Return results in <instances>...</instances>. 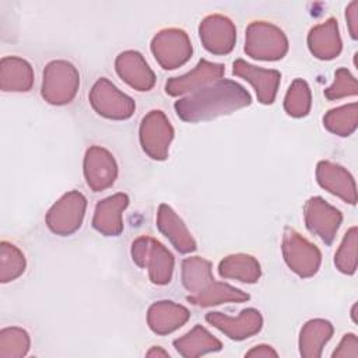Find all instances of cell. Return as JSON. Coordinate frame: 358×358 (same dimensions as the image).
Segmentation results:
<instances>
[{"instance_id":"12","label":"cell","mask_w":358,"mask_h":358,"mask_svg":"<svg viewBox=\"0 0 358 358\" xmlns=\"http://www.w3.org/2000/svg\"><path fill=\"white\" fill-rule=\"evenodd\" d=\"M199 36L206 50L213 55H228L236 42V28L231 18L222 14H211L199 25Z\"/></svg>"},{"instance_id":"19","label":"cell","mask_w":358,"mask_h":358,"mask_svg":"<svg viewBox=\"0 0 358 358\" xmlns=\"http://www.w3.org/2000/svg\"><path fill=\"white\" fill-rule=\"evenodd\" d=\"M157 227L175 249L180 253H190L197 249V243L183 220L168 204H159L157 213Z\"/></svg>"},{"instance_id":"9","label":"cell","mask_w":358,"mask_h":358,"mask_svg":"<svg viewBox=\"0 0 358 358\" xmlns=\"http://www.w3.org/2000/svg\"><path fill=\"white\" fill-rule=\"evenodd\" d=\"M151 52L162 69L175 70L192 57L193 46L183 29L165 28L154 35Z\"/></svg>"},{"instance_id":"15","label":"cell","mask_w":358,"mask_h":358,"mask_svg":"<svg viewBox=\"0 0 358 358\" xmlns=\"http://www.w3.org/2000/svg\"><path fill=\"white\" fill-rule=\"evenodd\" d=\"M232 73L246 80L255 88L257 101L260 103L270 105L274 102L281 81L280 71L257 67L245 62L243 59H236L232 64Z\"/></svg>"},{"instance_id":"25","label":"cell","mask_w":358,"mask_h":358,"mask_svg":"<svg viewBox=\"0 0 358 358\" xmlns=\"http://www.w3.org/2000/svg\"><path fill=\"white\" fill-rule=\"evenodd\" d=\"M218 274L222 278H232L241 282L253 284L262 275L260 263L252 255L236 253L225 256L218 264Z\"/></svg>"},{"instance_id":"23","label":"cell","mask_w":358,"mask_h":358,"mask_svg":"<svg viewBox=\"0 0 358 358\" xmlns=\"http://www.w3.org/2000/svg\"><path fill=\"white\" fill-rule=\"evenodd\" d=\"M173 347L179 355L185 358H194L220 351L222 348V343L201 324H196L190 331L179 338H175Z\"/></svg>"},{"instance_id":"35","label":"cell","mask_w":358,"mask_h":358,"mask_svg":"<svg viewBox=\"0 0 358 358\" xmlns=\"http://www.w3.org/2000/svg\"><path fill=\"white\" fill-rule=\"evenodd\" d=\"M345 20L352 39L358 38V1H351L345 8Z\"/></svg>"},{"instance_id":"34","label":"cell","mask_w":358,"mask_h":358,"mask_svg":"<svg viewBox=\"0 0 358 358\" xmlns=\"http://www.w3.org/2000/svg\"><path fill=\"white\" fill-rule=\"evenodd\" d=\"M333 358H357L358 357V338L354 333H347L343 336L337 348L331 354Z\"/></svg>"},{"instance_id":"17","label":"cell","mask_w":358,"mask_h":358,"mask_svg":"<svg viewBox=\"0 0 358 358\" xmlns=\"http://www.w3.org/2000/svg\"><path fill=\"white\" fill-rule=\"evenodd\" d=\"M117 76L137 91H150L155 84V74L137 50H124L115 60Z\"/></svg>"},{"instance_id":"21","label":"cell","mask_w":358,"mask_h":358,"mask_svg":"<svg viewBox=\"0 0 358 358\" xmlns=\"http://www.w3.org/2000/svg\"><path fill=\"white\" fill-rule=\"evenodd\" d=\"M308 48L320 60L337 57L343 49L337 20L330 17L322 24L312 27L308 34Z\"/></svg>"},{"instance_id":"24","label":"cell","mask_w":358,"mask_h":358,"mask_svg":"<svg viewBox=\"0 0 358 358\" xmlns=\"http://www.w3.org/2000/svg\"><path fill=\"white\" fill-rule=\"evenodd\" d=\"M333 324L324 319L308 320L299 331V354L305 358H317L333 336Z\"/></svg>"},{"instance_id":"5","label":"cell","mask_w":358,"mask_h":358,"mask_svg":"<svg viewBox=\"0 0 358 358\" xmlns=\"http://www.w3.org/2000/svg\"><path fill=\"white\" fill-rule=\"evenodd\" d=\"M281 249L287 266L301 278L312 277L319 271L322 263L320 250L294 228L285 227Z\"/></svg>"},{"instance_id":"2","label":"cell","mask_w":358,"mask_h":358,"mask_svg":"<svg viewBox=\"0 0 358 358\" xmlns=\"http://www.w3.org/2000/svg\"><path fill=\"white\" fill-rule=\"evenodd\" d=\"M131 259L141 267L148 270L150 281L155 285L169 284L173 274L175 259L172 253L152 236H138L131 243Z\"/></svg>"},{"instance_id":"4","label":"cell","mask_w":358,"mask_h":358,"mask_svg":"<svg viewBox=\"0 0 358 358\" xmlns=\"http://www.w3.org/2000/svg\"><path fill=\"white\" fill-rule=\"evenodd\" d=\"M80 87V73L67 60H53L46 64L42 77V98L52 105L70 103Z\"/></svg>"},{"instance_id":"7","label":"cell","mask_w":358,"mask_h":358,"mask_svg":"<svg viewBox=\"0 0 358 358\" xmlns=\"http://www.w3.org/2000/svg\"><path fill=\"white\" fill-rule=\"evenodd\" d=\"M90 103L92 109L106 119L126 120L131 117L136 103L133 98L120 91L106 77H101L92 85L90 95Z\"/></svg>"},{"instance_id":"29","label":"cell","mask_w":358,"mask_h":358,"mask_svg":"<svg viewBox=\"0 0 358 358\" xmlns=\"http://www.w3.org/2000/svg\"><path fill=\"white\" fill-rule=\"evenodd\" d=\"M312 106V94L308 83L302 78H295L289 85L285 98L284 109L292 117H303Z\"/></svg>"},{"instance_id":"3","label":"cell","mask_w":358,"mask_h":358,"mask_svg":"<svg viewBox=\"0 0 358 358\" xmlns=\"http://www.w3.org/2000/svg\"><path fill=\"white\" fill-rule=\"evenodd\" d=\"M288 52V39L281 28L267 21H253L245 34V53L256 60H280Z\"/></svg>"},{"instance_id":"18","label":"cell","mask_w":358,"mask_h":358,"mask_svg":"<svg viewBox=\"0 0 358 358\" xmlns=\"http://www.w3.org/2000/svg\"><path fill=\"white\" fill-rule=\"evenodd\" d=\"M126 193H115L99 200L94 210L92 227L105 236H119L123 231V211L129 206Z\"/></svg>"},{"instance_id":"1","label":"cell","mask_w":358,"mask_h":358,"mask_svg":"<svg viewBox=\"0 0 358 358\" xmlns=\"http://www.w3.org/2000/svg\"><path fill=\"white\" fill-rule=\"evenodd\" d=\"M250 103L252 96L249 91L239 83L232 80H218L179 98L173 103V108L178 117L183 122L197 123L229 115Z\"/></svg>"},{"instance_id":"6","label":"cell","mask_w":358,"mask_h":358,"mask_svg":"<svg viewBox=\"0 0 358 358\" xmlns=\"http://www.w3.org/2000/svg\"><path fill=\"white\" fill-rule=\"evenodd\" d=\"M87 208V199L78 190L64 193L46 213V227L59 236H69L80 229Z\"/></svg>"},{"instance_id":"10","label":"cell","mask_w":358,"mask_h":358,"mask_svg":"<svg viewBox=\"0 0 358 358\" xmlns=\"http://www.w3.org/2000/svg\"><path fill=\"white\" fill-rule=\"evenodd\" d=\"M303 218L308 231L319 236L326 245H330L343 222V214L338 208L329 204L320 196L310 197L303 206Z\"/></svg>"},{"instance_id":"33","label":"cell","mask_w":358,"mask_h":358,"mask_svg":"<svg viewBox=\"0 0 358 358\" xmlns=\"http://www.w3.org/2000/svg\"><path fill=\"white\" fill-rule=\"evenodd\" d=\"M324 96L329 101L341 99L345 96H355L358 94L357 78L350 73L348 69L340 67L334 73V83L324 90Z\"/></svg>"},{"instance_id":"30","label":"cell","mask_w":358,"mask_h":358,"mask_svg":"<svg viewBox=\"0 0 358 358\" xmlns=\"http://www.w3.org/2000/svg\"><path fill=\"white\" fill-rule=\"evenodd\" d=\"M25 256L20 248L7 241L0 243V281L8 282L25 271Z\"/></svg>"},{"instance_id":"31","label":"cell","mask_w":358,"mask_h":358,"mask_svg":"<svg viewBox=\"0 0 358 358\" xmlns=\"http://www.w3.org/2000/svg\"><path fill=\"white\" fill-rule=\"evenodd\" d=\"M31 345L29 334L18 326L4 327L0 331V357L21 358L27 355Z\"/></svg>"},{"instance_id":"28","label":"cell","mask_w":358,"mask_h":358,"mask_svg":"<svg viewBox=\"0 0 358 358\" xmlns=\"http://www.w3.org/2000/svg\"><path fill=\"white\" fill-rule=\"evenodd\" d=\"M358 124V105L351 102L330 109L323 116V126L333 134L340 137L351 136Z\"/></svg>"},{"instance_id":"22","label":"cell","mask_w":358,"mask_h":358,"mask_svg":"<svg viewBox=\"0 0 358 358\" xmlns=\"http://www.w3.org/2000/svg\"><path fill=\"white\" fill-rule=\"evenodd\" d=\"M0 85L3 91H29L34 85L32 66L22 57L4 56L0 62Z\"/></svg>"},{"instance_id":"16","label":"cell","mask_w":358,"mask_h":358,"mask_svg":"<svg viewBox=\"0 0 358 358\" xmlns=\"http://www.w3.org/2000/svg\"><path fill=\"white\" fill-rule=\"evenodd\" d=\"M316 180L329 193L345 203H357V185L354 176L341 165L331 161H320L316 165Z\"/></svg>"},{"instance_id":"26","label":"cell","mask_w":358,"mask_h":358,"mask_svg":"<svg viewBox=\"0 0 358 358\" xmlns=\"http://www.w3.org/2000/svg\"><path fill=\"white\" fill-rule=\"evenodd\" d=\"M250 295L248 292H243L239 288H235L227 282H220V281H213L207 288L203 291L189 295L187 301L196 306L201 308H208L213 305H220V303H228V302H245L249 301Z\"/></svg>"},{"instance_id":"38","label":"cell","mask_w":358,"mask_h":358,"mask_svg":"<svg viewBox=\"0 0 358 358\" xmlns=\"http://www.w3.org/2000/svg\"><path fill=\"white\" fill-rule=\"evenodd\" d=\"M355 310H357V303H354L352 309H351V316H352V320L354 323H357V316H355Z\"/></svg>"},{"instance_id":"36","label":"cell","mask_w":358,"mask_h":358,"mask_svg":"<svg viewBox=\"0 0 358 358\" xmlns=\"http://www.w3.org/2000/svg\"><path fill=\"white\" fill-rule=\"evenodd\" d=\"M246 357H278L277 351L267 344H259L256 347H253L252 350H249L246 354Z\"/></svg>"},{"instance_id":"11","label":"cell","mask_w":358,"mask_h":358,"mask_svg":"<svg viewBox=\"0 0 358 358\" xmlns=\"http://www.w3.org/2000/svg\"><path fill=\"white\" fill-rule=\"evenodd\" d=\"M84 178L92 192L109 189L117 178V164L110 151L101 145H91L84 155Z\"/></svg>"},{"instance_id":"27","label":"cell","mask_w":358,"mask_h":358,"mask_svg":"<svg viewBox=\"0 0 358 358\" xmlns=\"http://www.w3.org/2000/svg\"><path fill=\"white\" fill-rule=\"evenodd\" d=\"M180 277L183 287L190 292V295L203 291L214 281L211 263L200 256L183 259Z\"/></svg>"},{"instance_id":"8","label":"cell","mask_w":358,"mask_h":358,"mask_svg":"<svg viewBox=\"0 0 358 358\" xmlns=\"http://www.w3.org/2000/svg\"><path fill=\"white\" fill-rule=\"evenodd\" d=\"M173 127L166 115L159 109L150 110L140 123L138 137L143 151L155 161L168 158L169 145L173 140Z\"/></svg>"},{"instance_id":"20","label":"cell","mask_w":358,"mask_h":358,"mask_svg":"<svg viewBox=\"0 0 358 358\" xmlns=\"http://www.w3.org/2000/svg\"><path fill=\"white\" fill-rule=\"evenodd\" d=\"M190 317V312L183 305L173 301H157L147 312L148 327L159 336L169 334L182 327Z\"/></svg>"},{"instance_id":"32","label":"cell","mask_w":358,"mask_h":358,"mask_svg":"<svg viewBox=\"0 0 358 358\" xmlns=\"http://www.w3.org/2000/svg\"><path fill=\"white\" fill-rule=\"evenodd\" d=\"M357 245H358V229L354 225L345 232L334 255V264L337 270L341 271L343 274L352 275L357 271Z\"/></svg>"},{"instance_id":"14","label":"cell","mask_w":358,"mask_h":358,"mask_svg":"<svg viewBox=\"0 0 358 358\" xmlns=\"http://www.w3.org/2000/svg\"><path fill=\"white\" fill-rule=\"evenodd\" d=\"M206 320L228 338L236 341L255 336L263 327L262 313L255 308L243 309L238 317H231L221 312H208Z\"/></svg>"},{"instance_id":"13","label":"cell","mask_w":358,"mask_h":358,"mask_svg":"<svg viewBox=\"0 0 358 358\" xmlns=\"http://www.w3.org/2000/svg\"><path fill=\"white\" fill-rule=\"evenodd\" d=\"M225 73V67L221 63H213L207 59H200L193 70L189 73L172 77L165 83V92L171 96H180L183 94L194 92L206 85H210Z\"/></svg>"},{"instance_id":"37","label":"cell","mask_w":358,"mask_h":358,"mask_svg":"<svg viewBox=\"0 0 358 358\" xmlns=\"http://www.w3.org/2000/svg\"><path fill=\"white\" fill-rule=\"evenodd\" d=\"M147 357H169V352L165 351L162 347L159 345H154L150 351H147L145 354Z\"/></svg>"}]
</instances>
